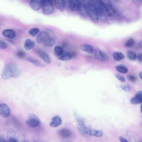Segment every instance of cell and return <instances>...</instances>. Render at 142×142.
<instances>
[{
	"label": "cell",
	"mask_w": 142,
	"mask_h": 142,
	"mask_svg": "<svg viewBox=\"0 0 142 142\" xmlns=\"http://www.w3.org/2000/svg\"><path fill=\"white\" fill-rule=\"evenodd\" d=\"M20 74V71L19 68L14 64H10L4 68L2 77L3 79L7 80L12 77H18Z\"/></svg>",
	"instance_id": "cell-1"
},
{
	"label": "cell",
	"mask_w": 142,
	"mask_h": 142,
	"mask_svg": "<svg viewBox=\"0 0 142 142\" xmlns=\"http://www.w3.org/2000/svg\"><path fill=\"white\" fill-rule=\"evenodd\" d=\"M99 19L103 22L107 20V15L102 5L101 1H93Z\"/></svg>",
	"instance_id": "cell-2"
},
{
	"label": "cell",
	"mask_w": 142,
	"mask_h": 142,
	"mask_svg": "<svg viewBox=\"0 0 142 142\" xmlns=\"http://www.w3.org/2000/svg\"><path fill=\"white\" fill-rule=\"evenodd\" d=\"M88 13L90 19L96 24L99 21V18L93 1H90L88 5Z\"/></svg>",
	"instance_id": "cell-3"
},
{
	"label": "cell",
	"mask_w": 142,
	"mask_h": 142,
	"mask_svg": "<svg viewBox=\"0 0 142 142\" xmlns=\"http://www.w3.org/2000/svg\"><path fill=\"white\" fill-rule=\"evenodd\" d=\"M40 123V121L38 117L32 113L30 114L26 121L27 126L31 128L38 127Z\"/></svg>",
	"instance_id": "cell-4"
},
{
	"label": "cell",
	"mask_w": 142,
	"mask_h": 142,
	"mask_svg": "<svg viewBox=\"0 0 142 142\" xmlns=\"http://www.w3.org/2000/svg\"><path fill=\"white\" fill-rule=\"evenodd\" d=\"M42 8L43 12L45 15H51L54 12V7L53 2L50 0L43 1Z\"/></svg>",
	"instance_id": "cell-5"
},
{
	"label": "cell",
	"mask_w": 142,
	"mask_h": 142,
	"mask_svg": "<svg viewBox=\"0 0 142 142\" xmlns=\"http://www.w3.org/2000/svg\"><path fill=\"white\" fill-rule=\"evenodd\" d=\"M95 58L101 61H107L109 59L107 54L98 48H96L95 49Z\"/></svg>",
	"instance_id": "cell-6"
},
{
	"label": "cell",
	"mask_w": 142,
	"mask_h": 142,
	"mask_svg": "<svg viewBox=\"0 0 142 142\" xmlns=\"http://www.w3.org/2000/svg\"><path fill=\"white\" fill-rule=\"evenodd\" d=\"M11 113V109L7 104L4 103L0 104V114L2 117H8L10 116Z\"/></svg>",
	"instance_id": "cell-7"
},
{
	"label": "cell",
	"mask_w": 142,
	"mask_h": 142,
	"mask_svg": "<svg viewBox=\"0 0 142 142\" xmlns=\"http://www.w3.org/2000/svg\"><path fill=\"white\" fill-rule=\"evenodd\" d=\"M102 5L106 14L108 16L111 17L115 14V10L110 4L101 1Z\"/></svg>",
	"instance_id": "cell-8"
},
{
	"label": "cell",
	"mask_w": 142,
	"mask_h": 142,
	"mask_svg": "<svg viewBox=\"0 0 142 142\" xmlns=\"http://www.w3.org/2000/svg\"><path fill=\"white\" fill-rule=\"evenodd\" d=\"M77 130L80 134L82 136L87 137L90 136L91 129L84 126H81L79 125L77 127Z\"/></svg>",
	"instance_id": "cell-9"
},
{
	"label": "cell",
	"mask_w": 142,
	"mask_h": 142,
	"mask_svg": "<svg viewBox=\"0 0 142 142\" xmlns=\"http://www.w3.org/2000/svg\"><path fill=\"white\" fill-rule=\"evenodd\" d=\"M50 38V35L48 32L43 31L41 32L37 36L36 41L39 44L44 43L46 41Z\"/></svg>",
	"instance_id": "cell-10"
},
{
	"label": "cell",
	"mask_w": 142,
	"mask_h": 142,
	"mask_svg": "<svg viewBox=\"0 0 142 142\" xmlns=\"http://www.w3.org/2000/svg\"><path fill=\"white\" fill-rule=\"evenodd\" d=\"M80 5L79 9V13L81 15L86 16L88 14V6L84 1H80Z\"/></svg>",
	"instance_id": "cell-11"
},
{
	"label": "cell",
	"mask_w": 142,
	"mask_h": 142,
	"mask_svg": "<svg viewBox=\"0 0 142 142\" xmlns=\"http://www.w3.org/2000/svg\"><path fill=\"white\" fill-rule=\"evenodd\" d=\"M131 104H142V91L137 92L130 100Z\"/></svg>",
	"instance_id": "cell-12"
},
{
	"label": "cell",
	"mask_w": 142,
	"mask_h": 142,
	"mask_svg": "<svg viewBox=\"0 0 142 142\" xmlns=\"http://www.w3.org/2000/svg\"><path fill=\"white\" fill-rule=\"evenodd\" d=\"M43 2V1H30V6L33 10L36 11H38L42 7Z\"/></svg>",
	"instance_id": "cell-13"
},
{
	"label": "cell",
	"mask_w": 142,
	"mask_h": 142,
	"mask_svg": "<svg viewBox=\"0 0 142 142\" xmlns=\"http://www.w3.org/2000/svg\"><path fill=\"white\" fill-rule=\"evenodd\" d=\"M62 121L61 118L58 116H54L52 119V121L50 123V126L56 128L61 126L62 123Z\"/></svg>",
	"instance_id": "cell-14"
},
{
	"label": "cell",
	"mask_w": 142,
	"mask_h": 142,
	"mask_svg": "<svg viewBox=\"0 0 142 142\" xmlns=\"http://www.w3.org/2000/svg\"><path fill=\"white\" fill-rule=\"evenodd\" d=\"M80 48L82 51L91 54L95 53V51L94 48L92 46L88 44H81Z\"/></svg>",
	"instance_id": "cell-15"
},
{
	"label": "cell",
	"mask_w": 142,
	"mask_h": 142,
	"mask_svg": "<svg viewBox=\"0 0 142 142\" xmlns=\"http://www.w3.org/2000/svg\"><path fill=\"white\" fill-rule=\"evenodd\" d=\"M74 56V55L73 54L64 51L60 56L57 57L59 60L66 61L70 60Z\"/></svg>",
	"instance_id": "cell-16"
},
{
	"label": "cell",
	"mask_w": 142,
	"mask_h": 142,
	"mask_svg": "<svg viewBox=\"0 0 142 142\" xmlns=\"http://www.w3.org/2000/svg\"><path fill=\"white\" fill-rule=\"evenodd\" d=\"M59 135L63 138H69L72 135L71 132L66 128H63L59 131Z\"/></svg>",
	"instance_id": "cell-17"
},
{
	"label": "cell",
	"mask_w": 142,
	"mask_h": 142,
	"mask_svg": "<svg viewBox=\"0 0 142 142\" xmlns=\"http://www.w3.org/2000/svg\"><path fill=\"white\" fill-rule=\"evenodd\" d=\"M2 35L5 37L10 39H13L15 36V33L14 31L10 29H7L3 31Z\"/></svg>",
	"instance_id": "cell-18"
},
{
	"label": "cell",
	"mask_w": 142,
	"mask_h": 142,
	"mask_svg": "<svg viewBox=\"0 0 142 142\" xmlns=\"http://www.w3.org/2000/svg\"><path fill=\"white\" fill-rule=\"evenodd\" d=\"M80 3V1L72 0L70 1V7L72 11H77L79 10Z\"/></svg>",
	"instance_id": "cell-19"
},
{
	"label": "cell",
	"mask_w": 142,
	"mask_h": 142,
	"mask_svg": "<svg viewBox=\"0 0 142 142\" xmlns=\"http://www.w3.org/2000/svg\"><path fill=\"white\" fill-rule=\"evenodd\" d=\"M26 60L33 64V65L39 67H43L45 66L42 63L36 59L30 57L26 58Z\"/></svg>",
	"instance_id": "cell-20"
},
{
	"label": "cell",
	"mask_w": 142,
	"mask_h": 142,
	"mask_svg": "<svg viewBox=\"0 0 142 142\" xmlns=\"http://www.w3.org/2000/svg\"><path fill=\"white\" fill-rule=\"evenodd\" d=\"M15 133L12 130H9L8 132L7 142H18V139L15 137Z\"/></svg>",
	"instance_id": "cell-21"
},
{
	"label": "cell",
	"mask_w": 142,
	"mask_h": 142,
	"mask_svg": "<svg viewBox=\"0 0 142 142\" xmlns=\"http://www.w3.org/2000/svg\"><path fill=\"white\" fill-rule=\"evenodd\" d=\"M37 54L46 63L49 64L51 63L50 58L46 53L41 50H39L37 51Z\"/></svg>",
	"instance_id": "cell-22"
},
{
	"label": "cell",
	"mask_w": 142,
	"mask_h": 142,
	"mask_svg": "<svg viewBox=\"0 0 142 142\" xmlns=\"http://www.w3.org/2000/svg\"><path fill=\"white\" fill-rule=\"evenodd\" d=\"M113 59L116 61H119L124 59L125 56L122 53L118 52H114L113 54Z\"/></svg>",
	"instance_id": "cell-23"
},
{
	"label": "cell",
	"mask_w": 142,
	"mask_h": 142,
	"mask_svg": "<svg viewBox=\"0 0 142 142\" xmlns=\"http://www.w3.org/2000/svg\"><path fill=\"white\" fill-rule=\"evenodd\" d=\"M54 3L56 8L59 10L63 11L65 8V4L64 1L56 0L54 1Z\"/></svg>",
	"instance_id": "cell-24"
},
{
	"label": "cell",
	"mask_w": 142,
	"mask_h": 142,
	"mask_svg": "<svg viewBox=\"0 0 142 142\" xmlns=\"http://www.w3.org/2000/svg\"><path fill=\"white\" fill-rule=\"evenodd\" d=\"M35 43L34 41H32L30 39H27L25 41L24 48L27 50H30L35 47Z\"/></svg>",
	"instance_id": "cell-25"
},
{
	"label": "cell",
	"mask_w": 142,
	"mask_h": 142,
	"mask_svg": "<svg viewBox=\"0 0 142 142\" xmlns=\"http://www.w3.org/2000/svg\"><path fill=\"white\" fill-rule=\"evenodd\" d=\"M74 116L78 123V125L81 126H85V121L84 119L78 115L76 112L74 113Z\"/></svg>",
	"instance_id": "cell-26"
},
{
	"label": "cell",
	"mask_w": 142,
	"mask_h": 142,
	"mask_svg": "<svg viewBox=\"0 0 142 142\" xmlns=\"http://www.w3.org/2000/svg\"><path fill=\"white\" fill-rule=\"evenodd\" d=\"M116 69L118 72L123 74H126L128 71L127 67L123 64L117 65L116 67Z\"/></svg>",
	"instance_id": "cell-27"
},
{
	"label": "cell",
	"mask_w": 142,
	"mask_h": 142,
	"mask_svg": "<svg viewBox=\"0 0 142 142\" xmlns=\"http://www.w3.org/2000/svg\"><path fill=\"white\" fill-rule=\"evenodd\" d=\"M103 132L102 130L91 129L90 136L100 137L103 136Z\"/></svg>",
	"instance_id": "cell-28"
},
{
	"label": "cell",
	"mask_w": 142,
	"mask_h": 142,
	"mask_svg": "<svg viewBox=\"0 0 142 142\" xmlns=\"http://www.w3.org/2000/svg\"><path fill=\"white\" fill-rule=\"evenodd\" d=\"M55 43V40L53 38H49L45 41L43 43L45 46L52 47Z\"/></svg>",
	"instance_id": "cell-29"
},
{
	"label": "cell",
	"mask_w": 142,
	"mask_h": 142,
	"mask_svg": "<svg viewBox=\"0 0 142 142\" xmlns=\"http://www.w3.org/2000/svg\"><path fill=\"white\" fill-rule=\"evenodd\" d=\"M127 56L130 60L134 61L136 59L137 57L136 53L132 51H129L127 53Z\"/></svg>",
	"instance_id": "cell-30"
},
{
	"label": "cell",
	"mask_w": 142,
	"mask_h": 142,
	"mask_svg": "<svg viewBox=\"0 0 142 142\" xmlns=\"http://www.w3.org/2000/svg\"><path fill=\"white\" fill-rule=\"evenodd\" d=\"M64 52L63 48L59 46H57L54 48V53L57 57L60 56Z\"/></svg>",
	"instance_id": "cell-31"
},
{
	"label": "cell",
	"mask_w": 142,
	"mask_h": 142,
	"mask_svg": "<svg viewBox=\"0 0 142 142\" xmlns=\"http://www.w3.org/2000/svg\"><path fill=\"white\" fill-rule=\"evenodd\" d=\"M40 30L38 28H34L30 29L29 31V33L32 36L34 37L39 32Z\"/></svg>",
	"instance_id": "cell-32"
},
{
	"label": "cell",
	"mask_w": 142,
	"mask_h": 142,
	"mask_svg": "<svg viewBox=\"0 0 142 142\" xmlns=\"http://www.w3.org/2000/svg\"><path fill=\"white\" fill-rule=\"evenodd\" d=\"M17 56L20 59H23L25 56V53L22 50H20L18 51L16 53Z\"/></svg>",
	"instance_id": "cell-33"
},
{
	"label": "cell",
	"mask_w": 142,
	"mask_h": 142,
	"mask_svg": "<svg viewBox=\"0 0 142 142\" xmlns=\"http://www.w3.org/2000/svg\"><path fill=\"white\" fill-rule=\"evenodd\" d=\"M134 43V41L133 39H130L128 40L125 44V46L128 47L131 46Z\"/></svg>",
	"instance_id": "cell-34"
},
{
	"label": "cell",
	"mask_w": 142,
	"mask_h": 142,
	"mask_svg": "<svg viewBox=\"0 0 142 142\" xmlns=\"http://www.w3.org/2000/svg\"><path fill=\"white\" fill-rule=\"evenodd\" d=\"M127 78L128 80L132 82H135L137 79V78L135 76L132 75H128Z\"/></svg>",
	"instance_id": "cell-35"
},
{
	"label": "cell",
	"mask_w": 142,
	"mask_h": 142,
	"mask_svg": "<svg viewBox=\"0 0 142 142\" xmlns=\"http://www.w3.org/2000/svg\"><path fill=\"white\" fill-rule=\"evenodd\" d=\"M115 76L117 79L121 82H123L126 81V80L125 78L120 74H116Z\"/></svg>",
	"instance_id": "cell-36"
},
{
	"label": "cell",
	"mask_w": 142,
	"mask_h": 142,
	"mask_svg": "<svg viewBox=\"0 0 142 142\" xmlns=\"http://www.w3.org/2000/svg\"><path fill=\"white\" fill-rule=\"evenodd\" d=\"M121 87L122 90L126 92H129L130 90V87L129 85H122Z\"/></svg>",
	"instance_id": "cell-37"
},
{
	"label": "cell",
	"mask_w": 142,
	"mask_h": 142,
	"mask_svg": "<svg viewBox=\"0 0 142 142\" xmlns=\"http://www.w3.org/2000/svg\"><path fill=\"white\" fill-rule=\"evenodd\" d=\"M7 47V45L5 42L1 40L0 41V47L2 49H5Z\"/></svg>",
	"instance_id": "cell-38"
},
{
	"label": "cell",
	"mask_w": 142,
	"mask_h": 142,
	"mask_svg": "<svg viewBox=\"0 0 142 142\" xmlns=\"http://www.w3.org/2000/svg\"><path fill=\"white\" fill-rule=\"evenodd\" d=\"M119 139L121 142H129L128 141L123 137L121 136L119 137Z\"/></svg>",
	"instance_id": "cell-39"
},
{
	"label": "cell",
	"mask_w": 142,
	"mask_h": 142,
	"mask_svg": "<svg viewBox=\"0 0 142 142\" xmlns=\"http://www.w3.org/2000/svg\"><path fill=\"white\" fill-rule=\"evenodd\" d=\"M138 58L139 61L142 62V53H140L138 55Z\"/></svg>",
	"instance_id": "cell-40"
},
{
	"label": "cell",
	"mask_w": 142,
	"mask_h": 142,
	"mask_svg": "<svg viewBox=\"0 0 142 142\" xmlns=\"http://www.w3.org/2000/svg\"><path fill=\"white\" fill-rule=\"evenodd\" d=\"M0 142H7L5 139H4L1 136L0 137Z\"/></svg>",
	"instance_id": "cell-41"
},
{
	"label": "cell",
	"mask_w": 142,
	"mask_h": 142,
	"mask_svg": "<svg viewBox=\"0 0 142 142\" xmlns=\"http://www.w3.org/2000/svg\"><path fill=\"white\" fill-rule=\"evenodd\" d=\"M138 47L142 49V40L139 43Z\"/></svg>",
	"instance_id": "cell-42"
},
{
	"label": "cell",
	"mask_w": 142,
	"mask_h": 142,
	"mask_svg": "<svg viewBox=\"0 0 142 142\" xmlns=\"http://www.w3.org/2000/svg\"><path fill=\"white\" fill-rule=\"evenodd\" d=\"M139 76L140 77V78L142 80V72H140L139 73Z\"/></svg>",
	"instance_id": "cell-43"
},
{
	"label": "cell",
	"mask_w": 142,
	"mask_h": 142,
	"mask_svg": "<svg viewBox=\"0 0 142 142\" xmlns=\"http://www.w3.org/2000/svg\"><path fill=\"white\" fill-rule=\"evenodd\" d=\"M141 113H142V104L141 105Z\"/></svg>",
	"instance_id": "cell-44"
},
{
	"label": "cell",
	"mask_w": 142,
	"mask_h": 142,
	"mask_svg": "<svg viewBox=\"0 0 142 142\" xmlns=\"http://www.w3.org/2000/svg\"><path fill=\"white\" fill-rule=\"evenodd\" d=\"M21 142H29L28 141H26V140H24L22 141Z\"/></svg>",
	"instance_id": "cell-45"
},
{
	"label": "cell",
	"mask_w": 142,
	"mask_h": 142,
	"mask_svg": "<svg viewBox=\"0 0 142 142\" xmlns=\"http://www.w3.org/2000/svg\"><path fill=\"white\" fill-rule=\"evenodd\" d=\"M34 142H39L38 141H35Z\"/></svg>",
	"instance_id": "cell-46"
},
{
	"label": "cell",
	"mask_w": 142,
	"mask_h": 142,
	"mask_svg": "<svg viewBox=\"0 0 142 142\" xmlns=\"http://www.w3.org/2000/svg\"><path fill=\"white\" fill-rule=\"evenodd\" d=\"M141 124L142 125V122Z\"/></svg>",
	"instance_id": "cell-47"
},
{
	"label": "cell",
	"mask_w": 142,
	"mask_h": 142,
	"mask_svg": "<svg viewBox=\"0 0 142 142\" xmlns=\"http://www.w3.org/2000/svg\"><path fill=\"white\" fill-rule=\"evenodd\" d=\"M140 142L139 141V142Z\"/></svg>",
	"instance_id": "cell-48"
},
{
	"label": "cell",
	"mask_w": 142,
	"mask_h": 142,
	"mask_svg": "<svg viewBox=\"0 0 142 142\" xmlns=\"http://www.w3.org/2000/svg\"></svg>",
	"instance_id": "cell-49"
},
{
	"label": "cell",
	"mask_w": 142,
	"mask_h": 142,
	"mask_svg": "<svg viewBox=\"0 0 142 142\" xmlns=\"http://www.w3.org/2000/svg\"></svg>",
	"instance_id": "cell-50"
}]
</instances>
